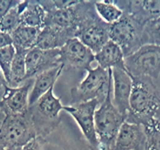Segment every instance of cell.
<instances>
[{
    "instance_id": "6da1fadb",
    "label": "cell",
    "mask_w": 160,
    "mask_h": 150,
    "mask_svg": "<svg viewBox=\"0 0 160 150\" xmlns=\"http://www.w3.org/2000/svg\"><path fill=\"white\" fill-rule=\"evenodd\" d=\"M132 91L130 95V110L126 122L144 125L155 114L160 103L156 86L150 78H132Z\"/></svg>"
},
{
    "instance_id": "7a4b0ae2",
    "label": "cell",
    "mask_w": 160,
    "mask_h": 150,
    "mask_svg": "<svg viewBox=\"0 0 160 150\" xmlns=\"http://www.w3.org/2000/svg\"><path fill=\"white\" fill-rule=\"evenodd\" d=\"M60 98L54 95L53 88L40 97L32 106H29V114L31 117L36 137L46 141L48 135L56 129L61 118L59 113L63 110Z\"/></svg>"
},
{
    "instance_id": "3957f363",
    "label": "cell",
    "mask_w": 160,
    "mask_h": 150,
    "mask_svg": "<svg viewBox=\"0 0 160 150\" xmlns=\"http://www.w3.org/2000/svg\"><path fill=\"white\" fill-rule=\"evenodd\" d=\"M76 37L96 54L109 41V24L98 16L94 1H83Z\"/></svg>"
},
{
    "instance_id": "277c9868",
    "label": "cell",
    "mask_w": 160,
    "mask_h": 150,
    "mask_svg": "<svg viewBox=\"0 0 160 150\" xmlns=\"http://www.w3.org/2000/svg\"><path fill=\"white\" fill-rule=\"evenodd\" d=\"M112 91V70L100 66L87 70V75L70 91L71 105L97 100L101 104Z\"/></svg>"
},
{
    "instance_id": "5b68a950",
    "label": "cell",
    "mask_w": 160,
    "mask_h": 150,
    "mask_svg": "<svg viewBox=\"0 0 160 150\" xmlns=\"http://www.w3.org/2000/svg\"><path fill=\"white\" fill-rule=\"evenodd\" d=\"M95 130L98 138L99 150H113L115 140L125 118L119 113L112 101V91L99 105L94 114Z\"/></svg>"
},
{
    "instance_id": "8992f818",
    "label": "cell",
    "mask_w": 160,
    "mask_h": 150,
    "mask_svg": "<svg viewBox=\"0 0 160 150\" xmlns=\"http://www.w3.org/2000/svg\"><path fill=\"white\" fill-rule=\"evenodd\" d=\"M125 68L132 78L158 79L160 75V46L143 45L124 58Z\"/></svg>"
},
{
    "instance_id": "52a82bcc",
    "label": "cell",
    "mask_w": 160,
    "mask_h": 150,
    "mask_svg": "<svg viewBox=\"0 0 160 150\" xmlns=\"http://www.w3.org/2000/svg\"><path fill=\"white\" fill-rule=\"evenodd\" d=\"M36 133L29 111L19 115H5L0 123V139L6 147H23Z\"/></svg>"
},
{
    "instance_id": "ba28073f",
    "label": "cell",
    "mask_w": 160,
    "mask_h": 150,
    "mask_svg": "<svg viewBox=\"0 0 160 150\" xmlns=\"http://www.w3.org/2000/svg\"><path fill=\"white\" fill-rule=\"evenodd\" d=\"M142 29L143 25L123 13L118 21L109 25V40L117 44L127 57L142 46Z\"/></svg>"
},
{
    "instance_id": "9c48e42d",
    "label": "cell",
    "mask_w": 160,
    "mask_h": 150,
    "mask_svg": "<svg viewBox=\"0 0 160 150\" xmlns=\"http://www.w3.org/2000/svg\"><path fill=\"white\" fill-rule=\"evenodd\" d=\"M98 106L99 102L97 100H90L87 102L67 105L63 107L64 111L69 113L77 122L91 150H99V143L94 122V114Z\"/></svg>"
},
{
    "instance_id": "30bf717a",
    "label": "cell",
    "mask_w": 160,
    "mask_h": 150,
    "mask_svg": "<svg viewBox=\"0 0 160 150\" xmlns=\"http://www.w3.org/2000/svg\"><path fill=\"white\" fill-rule=\"evenodd\" d=\"M59 51L60 62L64 68L83 69L87 71L92 68L91 64L95 61V54L76 37L69 39Z\"/></svg>"
},
{
    "instance_id": "8fae6325",
    "label": "cell",
    "mask_w": 160,
    "mask_h": 150,
    "mask_svg": "<svg viewBox=\"0 0 160 150\" xmlns=\"http://www.w3.org/2000/svg\"><path fill=\"white\" fill-rule=\"evenodd\" d=\"M34 83V78L28 79L18 87L5 89L4 95L0 101V111L3 115H19L28 111L29 93Z\"/></svg>"
},
{
    "instance_id": "7c38bea8",
    "label": "cell",
    "mask_w": 160,
    "mask_h": 150,
    "mask_svg": "<svg viewBox=\"0 0 160 150\" xmlns=\"http://www.w3.org/2000/svg\"><path fill=\"white\" fill-rule=\"evenodd\" d=\"M112 70V101L119 113L125 118L130 110V95L133 80L126 68H113Z\"/></svg>"
},
{
    "instance_id": "4fadbf2b",
    "label": "cell",
    "mask_w": 160,
    "mask_h": 150,
    "mask_svg": "<svg viewBox=\"0 0 160 150\" xmlns=\"http://www.w3.org/2000/svg\"><path fill=\"white\" fill-rule=\"evenodd\" d=\"M25 63L27 80L32 79L36 75L49 69L62 65L60 62L59 49L43 50L37 47H34L27 52Z\"/></svg>"
},
{
    "instance_id": "5bb4252c",
    "label": "cell",
    "mask_w": 160,
    "mask_h": 150,
    "mask_svg": "<svg viewBox=\"0 0 160 150\" xmlns=\"http://www.w3.org/2000/svg\"><path fill=\"white\" fill-rule=\"evenodd\" d=\"M114 4L141 25L160 17V0H116Z\"/></svg>"
},
{
    "instance_id": "9a60e30c",
    "label": "cell",
    "mask_w": 160,
    "mask_h": 150,
    "mask_svg": "<svg viewBox=\"0 0 160 150\" xmlns=\"http://www.w3.org/2000/svg\"><path fill=\"white\" fill-rule=\"evenodd\" d=\"M144 129L141 125L125 121L115 140L113 150H145Z\"/></svg>"
},
{
    "instance_id": "2e32d148",
    "label": "cell",
    "mask_w": 160,
    "mask_h": 150,
    "mask_svg": "<svg viewBox=\"0 0 160 150\" xmlns=\"http://www.w3.org/2000/svg\"><path fill=\"white\" fill-rule=\"evenodd\" d=\"M71 38H75L72 32L45 25L39 33L35 47L43 50L60 49Z\"/></svg>"
},
{
    "instance_id": "e0dca14e",
    "label": "cell",
    "mask_w": 160,
    "mask_h": 150,
    "mask_svg": "<svg viewBox=\"0 0 160 150\" xmlns=\"http://www.w3.org/2000/svg\"><path fill=\"white\" fill-rule=\"evenodd\" d=\"M63 69V65H60L58 67L49 69L34 77L33 86L29 93V106H32L40 97L43 96L51 88H54V84L60 74L62 73Z\"/></svg>"
},
{
    "instance_id": "ac0fdd59",
    "label": "cell",
    "mask_w": 160,
    "mask_h": 150,
    "mask_svg": "<svg viewBox=\"0 0 160 150\" xmlns=\"http://www.w3.org/2000/svg\"><path fill=\"white\" fill-rule=\"evenodd\" d=\"M95 61L98 66L103 69H113V68H125L124 64V54L117 44L111 40L100 49V51L94 55Z\"/></svg>"
},
{
    "instance_id": "d6986e66",
    "label": "cell",
    "mask_w": 160,
    "mask_h": 150,
    "mask_svg": "<svg viewBox=\"0 0 160 150\" xmlns=\"http://www.w3.org/2000/svg\"><path fill=\"white\" fill-rule=\"evenodd\" d=\"M41 29L29 27L20 24L19 26L10 34L12 38V45L16 51L28 52L35 47Z\"/></svg>"
},
{
    "instance_id": "ffe728a7",
    "label": "cell",
    "mask_w": 160,
    "mask_h": 150,
    "mask_svg": "<svg viewBox=\"0 0 160 150\" xmlns=\"http://www.w3.org/2000/svg\"><path fill=\"white\" fill-rule=\"evenodd\" d=\"M45 15L46 12L39 1L27 0V4L21 14V24L42 29L45 23Z\"/></svg>"
},
{
    "instance_id": "44dd1931",
    "label": "cell",
    "mask_w": 160,
    "mask_h": 150,
    "mask_svg": "<svg viewBox=\"0 0 160 150\" xmlns=\"http://www.w3.org/2000/svg\"><path fill=\"white\" fill-rule=\"evenodd\" d=\"M27 52L24 51H16L15 50V55L13 61L10 68V77L8 81L9 87H18L20 84L26 81V63H25V58H26Z\"/></svg>"
},
{
    "instance_id": "7402d4cb",
    "label": "cell",
    "mask_w": 160,
    "mask_h": 150,
    "mask_svg": "<svg viewBox=\"0 0 160 150\" xmlns=\"http://www.w3.org/2000/svg\"><path fill=\"white\" fill-rule=\"evenodd\" d=\"M94 7L98 16L105 23L113 24L122 17L123 12L121 9L114 4L111 0H102V1H94Z\"/></svg>"
},
{
    "instance_id": "603a6c76",
    "label": "cell",
    "mask_w": 160,
    "mask_h": 150,
    "mask_svg": "<svg viewBox=\"0 0 160 150\" xmlns=\"http://www.w3.org/2000/svg\"><path fill=\"white\" fill-rule=\"evenodd\" d=\"M27 1H21L0 18V30L7 34H11L21 24V14L26 6Z\"/></svg>"
},
{
    "instance_id": "cb8c5ba5",
    "label": "cell",
    "mask_w": 160,
    "mask_h": 150,
    "mask_svg": "<svg viewBox=\"0 0 160 150\" xmlns=\"http://www.w3.org/2000/svg\"><path fill=\"white\" fill-rule=\"evenodd\" d=\"M146 142L145 150H160V121L155 118L150 119L142 125Z\"/></svg>"
},
{
    "instance_id": "d4e9b609",
    "label": "cell",
    "mask_w": 160,
    "mask_h": 150,
    "mask_svg": "<svg viewBox=\"0 0 160 150\" xmlns=\"http://www.w3.org/2000/svg\"><path fill=\"white\" fill-rule=\"evenodd\" d=\"M141 42L142 46L143 45L160 46V17L149 20L143 25Z\"/></svg>"
},
{
    "instance_id": "484cf974",
    "label": "cell",
    "mask_w": 160,
    "mask_h": 150,
    "mask_svg": "<svg viewBox=\"0 0 160 150\" xmlns=\"http://www.w3.org/2000/svg\"><path fill=\"white\" fill-rule=\"evenodd\" d=\"M15 55V48L13 45H9L0 49V70L8 84L10 77V68Z\"/></svg>"
},
{
    "instance_id": "4316f807",
    "label": "cell",
    "mask_w": 160,
    "mask_h": 150,
    "mask_svg": "<svg viewBox=\"0 0 160 150\" xmlns=\"http://www.w3.org/2000/svg\"><path fill=\"white\" fill-rule=\"evenodd\" d=\"M20 2V0H0V18Z\"/></svg>"
},
{
    "instance_id": "83f0119b",
    "label": "cell",
    "mask_w": 160,
    "mask_h": 150,
    "mask_svg": "<svg viewBox=\"0 0 160 150\" xmlns=\"http://www.w3.org/2000/svg\"><path fill=\"white\" fill-rule=\"evenodd\" d=\"M46 141L38 137L33 138L22 147V150H44V143Z\"/></svg>"
},
{
    "instance_id": "f1b7e54d",
    "label": "cell",
    "mask_w": 160,
    "mask_h": 150,
    "mask_svg": "<svg viewBox=\"0 0 160 150\" xmlns=\"http://www.w3.org/2000/svg\"><path fill=\"white\" fill-rule=\"evenodd\" d=\"M9 45H12V38L11 35L7 34L0 30V49L4 48Z\"/></svg>"
},
{
    "instance_id": "f546056e",
    "label": "cell",
    "mask_w": 160,
    "mask_h": 150,
    "mask_svg": "<svg viewBox=\"0 0 160 150\" xmlns=\"http://www.w3.org/2000/svg\"><path fill=\"white\" fill-rule=\"evenodd\" d=\"M155 119H157L160 121V103H159V106H158V109H157V111H156V114H155Z\"/></svg>"
},
{
    "instance_id": "4dcf8cb0",
    "label": "cell",
    "mask_w": 160,
    "mask_h": 150,
    "mask_svg": "<svg viewBox=\"0 0 160 150\" xmlns=\"http://www.w3.org/2000/svg\"><path fill=\"white\" fill-rule=\"evenodd\" d=\"M0 150H6V146H5L4 142L0 139Z\"/></svg>"
},
{
    "instance_id": "1f68e13d",
    "label": "cell",
    "mask_w": 160,
    "mask_h": 150,
    "mask_svg": "<svg viewBox=\"0 0 160 150\" xmlns=\"http://www.w3.org/2000/svg\"><path fill=\"white\" fill-rule=\"evenodd\" d=\"M6 150H22V147H6Z\"/></svg>"
},
{
    "instance_id": "d6a6232c",
    "label": "cell",
    "mask_w": 160,
    "mask_h": 150,
    "mask_svg": "<svg viewBox=\"0 0 160 150\" xmlns=\"http://www.w3.org/2000/svg\"><path fill=\"white\" fill-rule=\"evenodd\" d=\"M0 73H1V70H0Z\"/></svg>"
}]
</instances>
